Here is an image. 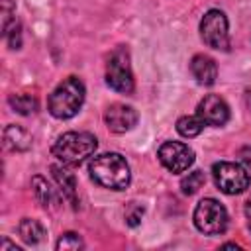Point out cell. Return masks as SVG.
Segmentation results:
<instances>
[{"label":"cell","instance_id":"obj_1","mask_svg":"<svg viewBox=\"0 0 251 251\" xmlns=\"http://www.w3.org/2000/svg\"><path fill=\"white\" fill-rule=\"evenodd\" d=\"M88 173L94 182L110 190H124L129 184V165L120 153H102L92 157L88 163Z\"/></svg>","mask_w":251,"mask_h":251},{"label":"cell","instance_id":"obj_2","mask_svg":"<svg viewBox=\"0 0 251 251\" xmlns=\"http://www.w3.org/2000/svg\"><path fill=\"white\" fill-rule=\"evenodd\" d=\"M98 147V141L88 131H67L63 133L51 147L53 157H57L63 165H80L86 157H90Z\"/></svg>","mask_w":251,"mask_h":251},{"label":"cell","instance_id":"obj_3","mask_svg":"<svg viewBox=\"0 0 251 251\" xmlns=\"http://www.w3.org/2000/svg\"><path fill=\"white\" fill-rule=\"evenodd\" d=\"M84 102V84L76 76L65 78L51 94L47 100V108L51 116L59 120H69L73 118Z\"/></svg>","mask_w":251,"mask_h":251},{"label":"cell","instance_id":"obj_4","mask_svg":"<svg viewBox=\"0 0 251 251\" xmlns=\"http://www.w3.org/2000/svg\"><path fill=\"white\" fill-rule=\"evenodd\" d=\"M194 226L206 235H220L227 227V212L214 198H204L194 210Z\"/></svg>","mask_w":251,"mask_h":251},{"label":"cell","instance_id":"obj_5","mask_svg":"<svg viewBox=\"0 0 251 251\" xmlns=\"http://www.w3.org/2000/svg\"><path fill=\"white\" fill-rule=\"evenodd\" d=\"M106 82L110 88L122 94H129L133 90V75L129 67V55L124 47L116 49L106 63Z\"/></svg>","mask_w":251,"mask_h":251},{"label":"cell","instance_id":"obj_6","mask_svg":"<svg viewBox=\"0 0 251 251\" xmlns=\"http://www.w3.org/2000/svg\"><path fill=\"white\" fill-rule=\"evenodd\" d=\"M212 176H214L216 186L224 194H239L249 186V175L237 163H229V161L214 163Z\"/></svg>","mask_w":251,"mask_h":251},{"label":"cell","instance_id":"obj_7","mask_svg":"<svg viewBox=\"0 0 251 251\" xmlns=\"http://www.w3.org/2000/svg\"><path fill=\"white\" fill-rule=\"evenodd\" d=\"M200 35L202 41L218 51H227L229 47V33H227V18L220 10H210L204 14L200 22Z\"/></svg>","mask_w":251,"mask_h":251},{"label":"cell","instance_id":"obj_8","mask_svg":"<svg viewBox=\"0 0 251 251\" xmlns=\"http://www.w3.org/2000/svg\"><path fill=\"white\" fill-rule=\"evenodd\" d=\"M159 161L171 173H184L194 163V151L180 141H165L159 151Z\"/></svg>","mask_w":251,"mask_h":251},{"label":"cell","instance_id":"obj_9","mask_svg":"<svg viewBox=\"0 0 251 251\" xmlns=\"http://www.w3.org/2000/svg\"><path fill=\"white\" fill-rule=\"evenodd\" d=\"M198 118L206 124V126H224L229 120V108L226 104L224 98H220L218 94H208L200 100L198 110H196Z\"/></svg>","mask_w":251,"mask_h":251},{"label":"cell","instance_id":"obj_10","mask_svg":"<svg viewBox=\"0 0 251 251\" xmlns=\"http://www.w3.org/2000/svg\"><path fill=\"white\" fill-rule=\"evenodd\" d=\"M104 122H106L110 131L126 133L137 124V112L131 106H126V104H112L104 112Z\"/></svg>","mask_w":251,"mask_h":251},{"label":"cell","instance_id":"obj_11","mask_svg":"<svg viewBox=\"0 0 251 251\" xmlns=\"http://www.w3.org/2000/svg\"><path fill=\"white\" fill-rule=\"evenodd\" d=\"M190 73L192 76L204 84V86H210L216 82V76H218V67H216V61L208 55H194L192 61H190Z\"/></svg>","mask_w":251,"mask_h":251},{"label":"cell","instance_id":"obj_12","mask_svg":"<svg viewBox=\"0 0 251 251\" xmlns=\"http://www.w3.org/2000/svg\"><path fill=\"white\" fill-rule=\"evenodd\" d=\"M51 171H53V176H55L57 184L61 186L63 196L73 204V208H76V180H75V175L69 173L63 167H51Z\"/></svg>","mask_w":251,"mask_h":251},{"label":"cell","instance_id":"obj_13","mask_svg":"<svg viewBox=\"0 0 251 251\" xmlns=\"http://www.w3.org/2000/svg\"><path fill=\"white\" fill-rule=\"evenodd\" d=\"M18 231H20V237L27 243V245H37L43 241L45 237V229L43 226L37 222V220H31V218H24L18 226Z\"/></svg>","mask_w":251,"mask_h":251},{"label":"cell","instance_id":"obj_14","mask_svg":"<svg viewBox=\"0 0 251 251\" xmlns=\"http://www.w3.org/2000/svg\"><path fill=\"white\" fill-rule=\"evenodd\" d=\"M4 143L6 147H10L12 151H25L31 143L29 135L25 129H22L20 126H8L4 129Z\"/></svg>","mask_w":251,"mask_h":251},{"label":"cell","instance_id":"obj_15","mask_svg":"<svg viewBox=\"0 0 251 251\" xmlns=\"http://www.w3.org/2000/svg\"><path fill=\"white\" fill-rule=\"evenodd\" d=\"M204 122L198 118V114L196 116H182L178 122H176V129H178V133L180 135H184V137H196L202 129H204Z\"/></svg>","mask_w":251,"mask_h":251},{"label":"cell","instance_id":"obj_16","mask_svg":"<svg viewBox=\"0 0 251 251\" xmlns=\"http://www.w3.org/2000/svg\"><path fill=\"white\" fill-rule=\"evenodd\" d=\"M8 102H10V106H12L18 114H24V116L33 114V112L37 110V100H35L33 96H29V94H12V96L8 98Z\"/></svg>","mask_w":251,"mask_h":251},{"label":"cell","instance_id":"obj_17","mask_svg":"<svg viewBox=\"0 0 251 251\" xmlns=\"http://www.w3.org/2000/svg\"><path fill=\"white\" fill-rule=\"evenodd\" d=\"M31 186H33V192H35V196H37V200L47 208V206H51L53 202H55V194H53V188L49 186V182L45 180V178H41V176H33V180H31Z\"/></svg>","mask_w":251,"mask_h":251},{"label":"cell","instance_id":"obj_18","mask_svg":"<svg viewBox=\"0 0 251 251\" xmlns=\"http://www.w3.org/2000/svg\"><path fill=\"white\" fill-rule=\"evenodd\" d=\"M204 182H206L204 173H202V171H192V173H188V176H184V178L180 180V188H182L184 194L190 196V194L198 192V190L204 186Z\"/></svg>","mask_w":251,"mask_h":251},{"label":"cell","instance_id":"obj_19","mask_svg":"<svg viewBox=\"0 0 251 251\" xmlns=\"http://www.w3.org/2000/svg\"><path fill=\"white\" fill-rule=\"evenodd\" d=\"M82 239L76 235V233H73V231H67V233H63L61 237H59V241H57V249H82Z\"/></svg>","mask_w":251,"mask_h":251},{"label":"cell","instance_id":"obj_20","mask_svg":"<svg viewBox=\"0 0 251 251\" xmlns=\"http://www.w3.org/2000/svg\"><path fill=\"white\" fill-rule=\"evenodd\" d=\"M2 31H6L10 27V18H12V2L10 0H2Z\"/></svg>","mask_w":251,"mask_h":251},{"label":"cell","instance_id":"obj_21","mask_svg":"<svg viewBox=\"0 0 251 251\" xmlns=\"http://www.w3.org/2000/svg\"><path fill=\"white\" fill-rule=\"evenodd\" d=\"M141 216H143V208L135 206V212L127 214V216H126V220H127V224H129V226H137V224H139V220H141Z\"/></svg>","mask_w":251,"mask_h":251},{"label":"cell","instance_id":"obj_22","mask_svg":"<svg viewBox=\"0 0 251 251\" xmlns=\"http://www.w3.org/2000/svg\"><path fill=\"white\" fill-rule=\"evenodd\" d=\"M12 31V39H10V47H14V49H18L20 47V25L18 24H14V29H8L6 33H10ZM4 33V35H6Z\"/></svg>","mask_w":251,"mask_h":251},{"label":"cell","instance_id":"obj_23","mask_svg":"<svg viewBox=\"0 0 251 251\" xmlns=\"http://www.w3.org/2000/svg\"><path fill=\"white\" fill-rule=\"evenodd\" d=\"M239 157H241L243 165H245L247 169H251V145L243 147V149H241V153H239Z\"/></svg>","mask_w":251,"mask_h":251},{"label":"cell","instance_id":"obj_24","mask_svg":"<svg viewBox=\"0 0 251 251\" xmlns=\"http://www.w3.org/2000/svg\"><path fill=\"white\" fill-rule=\"evenodd\" d=\"M4 249H12V251H20L16 245H12L8 239H2V243H0V251H4Z\"/></svg>","mask_w":251,"mask_h":251},{"label":"cell","instance_id":"obj_25","mask_svg":"<svg viewBox=\"0 0 251 251\" xmlns=\"http://www.w3.org/2000/svg\"><path fill=\"white\" fill-rule=\"evenodd\" d=\"M245 216L249 218V222H251V196L247 198V202H245Z\"/></svg>","mask_w":251,"mask_h":251}]
</instances>
